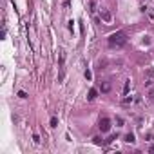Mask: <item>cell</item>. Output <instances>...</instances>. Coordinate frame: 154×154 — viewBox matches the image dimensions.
I'll list each match as a JSON object with an SVG mask.
<instances>
[{
	"instance_id": "obj_8",
	"label": "cell",
	"mask_w": 154,
	"mask_h": 154,
	"mask_svg": "<svg viewBox=\"0 0 154 154\" xmlns=\"http://www.w3.org/2000/svg\"><path fill=\"white\" fill-rule=\"evenodd\" d=\"M101 18H103V20H105V22H111V13L103 9V11H101Z\"/></svg>"
},
{
	"instance_id": "obj_15",
	"label": "cell",
	"mask_w": 154,
	"mask_h": 154,
	"mask_svg": "<svg viewBox=\"0 0 154 154\" xmlns=\"http://www.w3.org/2000/svg\"><path fill=\"white\" fill-rule=\"evenodd\" d=\"M33 142H35V143H40V138H38V134H33Z\"/></svg>"
},
{
	"instance_id": "obj_17",
	"label": "cell",
	"mask_w": 154,
	"mask_h": 154,
	"mask_svg": "<svg viewBox=\"0 0 154 154\" xmlns=\"http://www.w3.org/2000/svg\"><path fill=\"white\" fill-rule=\"evenodd\" d=\"M143 85H145V87H150V85H152V80H145V82H143Z\"/></svg>"
},
{
	"instance_id": "obj_12",
	"label": "cell",
	"mask_w": 154,
	"mask_h": 154,
	"mask_svg": "<svg viewBox=\"0 0 154 154\" xmlns=\"http://www.w3.org/2000/svg\"><path fill=\"white\" fill-rule=\"evenodd\" d=\"M93 142L96 143V145H101V143H103V142H101V138H100V136H96V138H93Z\"/></svg>"
},
{
	"instance_id": "obj_2",
	"label": "cell",
	"mask_w": 154,
	"mask_h": 154,
	"mask_svg": "<svg viewBox=\"0 0 154 154\" xmlns=\"http://www.w3.org/2000/svg\"><path fill=\"white\" fill-rule=\"evenodd\" d=\"M111 125H113V123H111L109 118H101L100 123H98V127H100L101 132H109V130H111Z\"/></svg>"
},
{
	"instance_id": "obj_10",
	"label": "cell",
	"mask_w": 154,
	"mask_h": 154,
	"mask_svg": "<svg viewBox=\"0 0 154 154\" xmlns=\"http://www.w3.org/2000/svg\"><path fill=\"white\" fill-rule=\"evenodd\" d=\"M49 123H51V127H56V125H58V118H56V116H53Z\"/></svg>"
},
{
	"instance_id": "obj_9",
	"label": "cell",
	"mask_w": 154,
	"mask_h": 154,
	"mask_svg": "<svg viewBox=\"0 0 154 154\" xmlns=\"http://www.w3.org/2000/svg\"><path fill=\"white\" fill-rule=\"evenodd\" d=\"M132 96H125V98H123V103H125V105H129V103H132Z\"/></svg>"
},
{
	"instance_id": "obj_13",
	"label": "cell",
	"mask_w": 154,
	"mask_h": 154,
	"mask_svg": "<svg viewBox=\"0 0 154 154\" xmlns=\"http://www.w3.org/2000/svg\"><path fill=\"white\" fill-rule=\"evenodd\" d=\"M123 123H125V122H123V118H116V125L118 127H122Z\"/></svg>"
},
{
	"instance_id": "obj_1",
	"label": "cell",
	"mask_w": 154,
	"mask_h": 154,
	"mask_svg": "<svg viewBox=\"0 0 154 154\" xmlns=\"http://www.w3.org/2000/svg\"><path fill=\"white\" fill-rule=\"evenodd\" d=\"M107 44H109L111 49H120V47H123V45L127 44V35L123 31H116L107 38Z\"/></svg>"
},
{
	"instance_id": "obj_4",
	"label": "cell",
	"mask_w": 154,
	"mask_h": 154,
	"mask_svg": "<svg viewBox=\"0 0 154 154\" xmlns=\"http://www.w3.org/2000/svg\"><path fill=\"white\" fill-rule=\"evenodd\" d=\"M123 142H125V143H134V142H136V138H134L132 132H129V134H125V136H123Z\"/></svg>"
},
{
	"instance_id": "obj_5",
	"label": "cell",
	"mask_w": 154,
	"mask_h": 154,
	"mask_svg": "<svg viewBox=\"0 0 154 154\" xmlns=\"http://www.w3.org/2000/svg\"><path fill=\"white\" fill-rule=\"evenodd\" d=\"M152 78H154V67H149L145 71V80H152Z\"/></svg>"
},
{
	"instance_id": "obj_6",
	"label": "cell",
	"mask_w": 154,
	"mask_h": 154,
	"mask_svg": "<svg viewBox=\"0 0 154 154\" xmlns=\"http://www.w3.org/2000/svg\"><path fill=\"white\" fill-rule=\"evenodd\" d=\"M129 89H130V80H125L123 82V96L129 94Z\"/></svg>"
},
{
	"instance_id": "obj_16",
	"label": "cell",
	"mask_w": 154,
	"mask_h": 154,
	"mask_svg": "<svg viewBox=\"0 0 154 154\" xmlns=\"http://www.w3.org/2000/svg\"><path fill=\"white\" fill-rule=\"evenodd\" d=\"M85 78H87V80H91V78H93V74H91V71H89V69L85 71Z\"/></svg>"
},
{
	"instance_id": "obj_7",
	"label": "cell",
	"mask_w": 154,
	"mask_h": 154,
	"mask_svg": "<svg viewBox=\"0 0 154 154\" xmlns=\"http://www.w3.org/2000/svg\"><path fill=\"white\" fill-rule=\"evenodd\" d=\"M96 96H98V91H96V89H91V91H89V94H87V100L93 101Z\"/></svg>"
},
{
	"instance_id": "obj_3",
	"label": "cell",
	"mask_w": 154,
	"mask_h": 154,
	"mask_svg": "<svg viewBox=\"0 0 154 154\" xmlns=\"http://www.w3.org/2000/svg\"><path fill=\"white\" fill-rule=\"evenodd\" d=\"M100 91L101 93H111V82H101Z\"/></svg>"
},
{
	"instance_id": "obj_11",
	"label": "cell",
	"mask_w": 154,
	"mask_h": 154,
	"mask_svg": "<svg viewBox=\"0 0 154 154\" xmlns=\"http://www.w3.org/2000/svg\"><path fill=\"white\" fill-rule=\"evenodd\" d=\"M149 101L154 103V89H150V93H149Z\"/></svg>"
},
{
	"instance_id": "obj_14",
	"label": "cell",
	"mask_w": 154,
	"mask_h": 154,
	"mask_svg": "<svg viewBox=\"0 0 154 154\" xmlns=\"http://www.w3.org/2000/svg\"><path fill=\"white\" fill-rule=\"evenodd\" d=\"M18 98H22V100H24V98H27V94H25V91H18Z\"/></svg>"
},
{
	"instance_id": "obj_19",
	"label": "cell",
	"mask_w": 154,
	"mask_h": 154,
	"mask_svg": "<svg viewBox=\"0 0 154 154\" xmlns=\"http://www.w3.org/2000/svg\"><path fill=\"white\" fill-rule=\"evenodd\" d=\"M149 150H150V152H154V145H152V147H150V149H149Z\"/></svg>"
},
{
	"instance_id": "obj_18",
	"label": "cell",
	"mask_w": 154,
	"mask_h": 154,
	"mask_svg": "<svg viewBox=\"0 0 154 154\" xmlns=\"http://www.w3.org/2000/svg\"><path fill=\"white\" fill-rule=\"evenodd\" d=\"M147 138H149L150 142H152V140H154V134H152V132H147Z\"/></svg>"
}]
</instances>
